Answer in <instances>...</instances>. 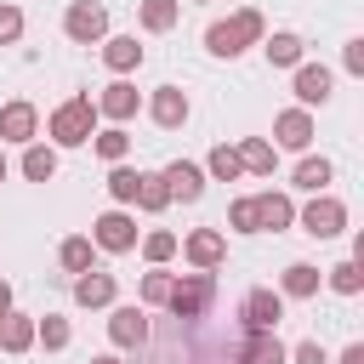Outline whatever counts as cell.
<instances>
[{"label": "cell", "instance_id": "obj_1", "mask_svg": "<svg viewBox=\"0 0 364 364\" xmlns=\"http://www.w3.org/2000/svg\"><path fill=\"white\" fill-rule=\"evenodd\" d=\"M262 34H267V23H262V11L256 6H239L233 17H216L210 28H205V51L210 57H239V51H250V46H262Z\"/></svg>", "mask_w": 364, "mask_h": 364}, {"label": "cell", "instance_id": "obj_2", "mask_svg": "<svg viewBox=\"0 0 364 364\" xmlns=\"http://www.w3.org/2000/svg\"><path fill=\"white\" fill-rule=\"evenodd\" d=\"M46 131H51V142L57 148H85L91 136H97V102L80 91V97H68V102H57L51 108V119H46Z\"/></svg>", "mask_w": 364, "mask_h": 364}, {"label": "cell", "instance_id": "obj_3", "mask_svg": "<svg viewBox=\"0 0 364 364\" xmlns=\"http://www.w3.org/2000/svg\"><path fill=\"white\" fill-rule=\"evenodd\" d=\"M210 301H216V279H210V273H182V279H171V296H165L171 318L193 324V318L210 313Z\"/></svg>", "mask_w": 364, "mask_h": 364}, {"label": "cell", "instance_id": "obj_4", "mask_svg": "<svg viewBox=\"0 0 364 364\" xmlns=\"http://www.w3.org/2000/svg\"><path fill=\"white\" fill-rule=\"evenodd\" d=\"M296 222H301V233H313V239H336V233L347 228V205H341L336 193H313V199L296 210Z\"/></svg>", "mask_w": 364, "mask_h": 364}, {"label": "cell", "instance_id": "obj_5", "mask_svg": "<svg viewBox=\"0 0 364 364\" xmlns=\"http://www.w3.org/2000/svg\"><path fill=\"white\" fill-rule=\"evenodd\" d=\"M63 34H68L74 46H102V40H108V11H102L97 0H74V6L63 11Z\"/></svg>", "mask_w": 364, "mask_h": 364}, {"label": "cell", "instance_id": "obj_6", "mask_svg": "<svg viewBox=\"0 0 364 364\" xmlns=\"http://www.w3.org/2000/svg\"><path fill=\"white\" fill-rule=\"evenodd\" d=\"M91 245L108 250V256L136 250V216H131V210H102V216L91 222Z\"/></svg>", "mask_w": 364, "mask_h": 364}, {"label": "cell", "instance_id": "obj_7", "mask_svg": "<svg viewBox=\"0 0 364 364\" xmlns=\"http://www.w3.org/2000/svg\"><path fill=\"white\" fill-rule=\"evenodd\" d=\"M290 347L279 341V330H239L233 341V364H284Z\"/></svg>", "mask_w": 364, "mask_h": 364}, {"label": "cell", "instance_id": "obj_8", "mask_svg": "<svg viewBox=\"0 0 364 364\" xmlns=\"http://www.w3.org/2000/svg\"><path fill=\"white\" fill-rule=\"evenodd\" d=\"M176 250H182V256L193 262V273H216V267L228 262V239H222L216 228H193V233H188V239L176 245Z\"/></svg>", "mask_w": 364, "mask_h": 364}, {"label": "cell", "instance_id": "obj_9", "mask_svg": "<svg viewBox=\"0 0 364 364\" xmlns=\"http://www.w3.org/2000/svg\"><path fill=\"white\" fill-rule=\"evenodd\" d=\"M330 91H336V74L324 68V63H296V108H324L330 102Z\"/></svg>", "mask_w": 364, "mask_h": 364}, {"label": "cell", "instance_id": "obj_10", "mask_svg": "<svg viewBox=\"0 0 364 364\" xmlns=\"http://www.w3.org/2000/svg\"><path fill=\"white\" fill-rule=\"evenodd\" d=\"M188 114H193V102H188V91H182V85H159V91L148 97V119H154L159 131H182V125H188Z\"/></svg>", "mask_w": 364, "mask_h": 364}, {"label": "cell", "instance_id": "obj_11", "mask_svg": "<svg viewBox=\"0 0 364 364\" xmlns=\"http://www.w3.org/2000/svg\"><path fill=\"white\" fill-rule=\"evenodd\" d=\"M284 318V296L279 290H250L239 301V330H279Z\"/></svg>", "mask_w": 364, "mask_h": 364}, {"label": "cell", "instance_id": "obj_12", "mask_svg": "<svg viewBox=\"0 0 364 364\" xmlns=\"http://www.w3.org/2000/svg\"><path fill=\"white\" fill-rule=\"evenodd\" d=\"M40 136V108L34 102H23V97H11V102H0V142H34Z\"/></svg>", "mask_w": 364, "mask_h": 364}, {"label": "cell", "instance_id": "obj_13", "mask_svg": "<svg viewBox=\"0 0 364 364\" xmlns=\"http://www.w3.org/2000/svg\"><path fill=\"white\" fill-rule=\"evenodd\" d=\"M273 148L307 154V148H313V114H307V108H284V114H273Z\"/></svg>", "mask_w": 364, "mask_h": 364}, {"label": "cell", "instance_id": "obj_14", "mask_svg": "<svg viewBox=\"0 0 364 364\" xmlns=\"http://www.w3.org/2000/svg\"><path fill=\"white\" fill-rule=\"evenodd\" d=\"M91 102H97V119H114V125H125V119L142 108V97H136V85H131V80H114V85H102Z\"/></svg>", "mask_w": 364, "mask_h": 364}, {"label": "cell", "instance_id": "obj_15", "mask_svg": "<svg viewBox=\"0 0 364 364\" xmlns=\"http://www.w3.org/2000/svg\"><path fill=\"white\" fill-rule=\"evenodd\" d=\"M159 176H165V188H171V205H176V199L193 205V199L205 193V165H193V159H171Z\"/></svg>", "mask_w": 364, "mask_h": 364}, {"label": "cell", "instance_id": "obj_16", "mask_svg": "<svg viewBox=\"0 0 364 364\" xmlns=\"http://www.w3.org/2000/svg\"><path fill=\"white\" fill-rule=\"evenodd\" d=\"M108 341L125 347V353L131 347H148V313L142 307H114L108 313Z\"/></svg>", "mask_w": 364, "mask_h": 364}, {"label": "cell", "instance_id": "obj_17", "mask_svg": "<svg viewBox=\"0 0 364 364\" xmlns=\"http://www.w3.org/2000/svg\"><path fill=\"white\" fill-rule=\"evenodd\" d=\"M290 222H296V199L290 193H273V188L256 193V228L262 233H284Z\"/></svg>", "mask_w": 364, "mask_h": 364}, {"label": "cell", "instance_id": "obj_18", "mask_svg": "<svg viewBox=\"0 0 364 364\" xmlns=\"http://www.w3.org/2000/svg\"><path fill=\"white\" fill-rule=\"evenodd\" d=\"M114 296H119L114 273H102V267L74 273V301H80V307H114Z\"/></svg>", "mask_w": 364, "mask_h": 364}, {"label": "cell", "instance_id": "obj_19", "mask_svg": "<svg viewBox=\"0 0 364 364\" xmlns=\"http://www.w3.org/2000/svg\"><path fill=\"white\" fill-rule=\"evenodd\" d=\"M318 284H324V273H318L313 262H290V267L279 273V296H290V301H307V296H318Z\"/></svg>", "mask_w": 364, "mask_h": 364}, {"label": "cell", "instance_id": "obj_20", "mask_svg": "<svg viewBox=\"0 0 364 364\" xmlns=\"http://www.w3.org/2000/svg\"><path fill=\"white\" fill-rule=\"evenodd\" d=\"M262 51H267V68H296L301 63V34L296 28H273V34H262Z\"/></svg>", "mask_w": 364, "mask_h": 364}, {"label": "cell", "instance_id": "obj_21", "mask_svg": "<svg viewBox=\"0 0 364 364\" xmlns=\"http://www.w3.org/2000/svg\"><path fill=\"white\" fill-rule=\"evenodd\" d=\"M102 63H108L114 74L142 68V46H136V34H108V40H102Z\"/></svg>", "mask_w": 364, "mask_h": 364}, {"label": "cell", "instance_id": "obj_22", "mask_svg": "<svg viewBox=\"0 0 364 364\" xmlns=\"http://www.w3.org/2000/svg\"><path fill=\"white\" fill-rule=\"evenodd\" d=\"M28 347H34V318L11 307V313L0 318V353H11V358H17V353H28Z\"/></svg>", "mask_w": 364, "mask_h": 364}, {"label": "cell", "instance_id": "obj_23", "mask_svg": "<svg viewBox=\"0 0 364 364\" xmlns=\"http://www.w3.org/2000/svg\"><path fill=\"white\" fill-rule=\"evenodd\" d=\"M136 23H142L148 34H171V28L182 23V0H142V6H136Z\"/></svg>", "mask_w": 364, "mask_h": 364}, {"label": "cell", "instance_id": "obj_24", "mask_svg": "<svg viewBox=\"0 0 364 364\" xmlns=\"http://www.w3.org/2000/svg\"><path fill=\"white\" fill-rule=\"evenodd\" d=\"M233 154H239V165H245V171H256V176H273V165H279V148H273L267 136H245Z\"/></svg>", "mask_w": 364, "mask_h": 364}, {"label": "cell", "instance_id": "obj_25", "mask_svg": "<svg viewBox=\"0 0 364 364\" xmlns=\"http://www.w3.org/2000/svg\"><path fill=\"white\" fill-rule=\"evenodd\" d=\"M136 210H148V216H159L165 205H171V188H165V176L159 171H142L136 176V199H131Z\"/></svg>", "mask_w": 364, "mask_h": 364}, {"label": "cell", "instance_id": "obj_26", "mask_svg": "<svg viewBox=\"0 0 364 364\" xmlns=\"http://www.w3.org/2000/svg\"><path fill=\"white\" fill-rule=\"evenodd\" d=\"M330 176H336V165H330L324 154H307V159L296 165V188H301V193H324Z\"/></svg>", "mask_w": 364, "mask_h": 364}, {"label": "cell", "instance_id": "obj_27", "mask_svg": "<svg viewBox=\"0 0 364 364\" xmlns=\"http://www.w3.org/2000/svg\"><path fill=\"white\" fill-rule=\"evenodd\" d=\"M74 341V330H68V318L63 313H46V318H34V347H46V353H63Z\"/></svg>", "mask_w": 364, "mask_h": 364}, {"label": "cell", "instance_id": "obj_28", "mask_svg": "<svg viewBox=\"0 0 364 364\" xmlns=\"http://www.w3.org/2000/svg\"><path fill=\"white\" fill-rule=\"evenodd\" d=\"M91 148H97V159L125 165V154H131V131H125V125H108V131H97V136H91Z\"/></svg>", "mask_w": 364, "mask_h": 364}, {"label": "cell", "instance_id": "obj_29", "mask_svg": "<svg viewBox=\"0 0 364 364\" xmlns=\"http://www.w3.org/2000/svg\"><path fill=\"white\" fill-rule=\"evenodd\" d=\"M23 176H28V182H51V176H57V148L28 142V148H23Z\"/></svg>", "mask_w": 364, "mask_h": 364}, {"label": "cell", "instance_id": "obj_30", "mask_svg": "<svg viewBox=\"0 0 364 364\" xmlns=\"http://www.w3.org/2000/svg\"><path fill=\"white\" fill-rule=\"evenodd\" d=\"M324 284H330L336 296H358V290H364V262H358V256H347V262H336V267L324 273Z\"/></svg>", "mask_w": 364, "mask_h": 364}, {"label": "cell", "instance_id": "obj_31", "mask_svg": "<svg viewBox=\"0 0 364 364\" xmlns=\"http://www.w3.org/2000/svg\"><path fill=\"white\" fill-rule=\"evenodd\" d=\"M205 176H216V182H239V176H245V165H239V154H233L228 142H216V148H210V159H205Z\"/></svg>", "mask_w": 364, "mask_h": 364}, {"label": "cell", "instance_id": "obj_32", "mask_svg": "<svg viewBox=\"0 0 364 364\" xmlns=\"http://www.w3.org/2000/svg\"><path fill=\"white\" fill-rule=\"evenodd\" d=\"M176 245H182V239H176L171 228H154V233H142V256H148V267H165V262L176 256Z\"/></svg>", "mask_w": 364, "mask_h": 364}, {"label": "cell", "instance_id": "obj_33", "mask_svg": "<svg viewBox=\"0 0 364 364\" xmlns=\"http://www.w3.org/2000/svg\"><path fill=\"white\" fill-rule=\"evenodd\" d=\"M91 250H97V245H91L85 233H74V239H63V250H57V262H63L68 273H91Z\"/></svg>", "mask_w": 364, "mask_h": 364}, {"label": "cell", "instance_id": "obj_34", "mask_svg": "<svg viewBox=\"0 0 364 364\" xmlns=\"http://www.w3.org/2000/svg\"><path fill=\"white\" fill-rule=\"evenodd\" d=\"M136 176H142V171H131V165H114V171H108V193H114V205H131V199H136Z\"/></svg>", "mask_w": 364, "mask_h": 364}, {"label": "cell", "instance_id": "obj_35", "mask_svg": "<svg viewBox=\"0 0 364 364\" xmlns=\"http://www.w3.org/2000/svg\"><path fill=\"white\" fill-rule=\"evenodd\" d=\"M228 228H233V233H262V228H256V193H245V199L228 205Z\"/></svg>", "mask_w": 364, "mask_h": 364}, {"label": "cell", "instance_id": "obj_36", "mask_svg": "<svg viewBox=\"0 0 364 364\" xmlns=\"http://www.w3.org/2000/svg\"><path fill=\"white\" fill-rule=\"evenodd\" d=\"M165 296H171V273L165 267L142 273V307H165Z\"/></svg>", "mask_w": 364, "mask_h": 364}, {"label": "cell", "instance_id": "obj_37", "mask_svg": "<svg viewBox=\"0 0 364 364\" xmlns=\"http://www.w3.org/2000/svg\"><path fill=\"white\" fill-rule=\"evenodd\" d=\"M23 40V6L0 0V46H17Z\"/></svg>", "mask_w": 364, "mask_h": 364}, {"label": "cell", "instance_id": "obj_38", "mask_svg": "<svg viewBox=\"0 0 364 364\" xmlns=\"http://www.w3.org/2000/svg\"><path fill=\"white\" fill-rule=\"evenodd\" d=\"M284 364H330V353H324V347H318V341H296V347H290V358H284Z\"/></svg>", "mask_w": 364, "mask_h": 364}, {"label": "cell", "instance_id": "obj_39", "mask_svg": "<svg viewBox=\"0 0 364 364\" xmlns=\"http://www.w3.org/2000/svg\"><path fill=\"white\" fill-rule=\"evenodd\" d=\"M341 68H347V74H364V34L341 46Z\"/></svg>", "mask_w": 364, "mask_h": 364}, {"label": "cell", "instance_id": "obj_40", "mask_svg": "<svg viewBox=\"0 0 364 364\" xmlns=\"http://www.w3.org/2000/svg\"><path fill=\"white\" fill-rule=\"evenodd\" d=\"M336 364H364V341H353V347H341V358Z\"/></svg>", "mask_w": 364, "mask_h": 364}, {"label": "cell", "instance_id": "obj_41", "mask_svg": "<svg viewBox=\"0 0 364 364\" xmlns=\"http://www.w3.org/2000/svg\"><path fill=\"white\" fill-rule=\"evenodd\" d=\"M6 313H11V284L0 279V318H6Z\"/></svg>", "mask_w": 364, "mask_h": 364}, {"label": "cell", "instance_id": "obj_42", "mask_svg": "<svg viewBox=\"0 0 364 364\" xmlns=\"http://www.w3.org/2000/svg\"><path fill=\"white\" fill-rule=\"evenodd\" d=\"M91 364H125V358H119V353H97Z\"/></svg>", "mask_w": 364, "mask_h": 364}, {"label": "cell", "instance_id": "obj_43", "mask_svg": "<svg viewBox=\"0 0 364 364\" xmlns=\"http://www.w3.org/2000/svg\"><path fill=\"white\" fill-rule=\"evenodd\" d=\"M0 182H6V154H0Z\"/></svg>", "mask_w": 364, "mask_h": 364}]
</instances>
